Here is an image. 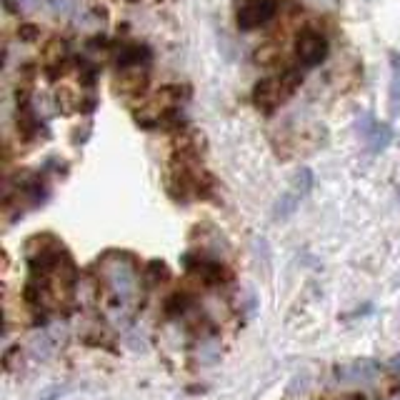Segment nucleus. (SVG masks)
Listing matches in <instances>:
<instances>
[{
	"mask_svg": "<svg viewBox=\"0 0 400 400\" xmlns=\"http://www.w3.org/2000/svg\"><path fill=\"white\" fill-rule=\"evenodd\" d=\"M328 38L323 33L312 31V28H306V31L298 33V40H295V58L303 68H315L320 62L328 58Z\"/></svg>",
	"mask_w": 400,
	"mask_h": 400,
	"instance_id": "nucleus-1",
	"label": "nucleus"
},
{
	"mask_svg": "<svg viewBox=\"0 0 400 400\" xmlns=\"http://www.w3.org/2000/svg\"><path fill=\"white\" fill-rule=\"evenodd\" d=\"M278 12V0H243V6L238 8L235 20L240 31H256L260 25L275 18Z\"/></svg>",
	"mask_w": 400,
	"mask_h": 400,
	"instance_id": "nucleus-2",
	"label": "nucleus"
},
{
	"mask_svg": "<svg viewBox=\"0 0 400 400\" xmlns=\"http://www.w3.org/2000/svg\"><path fill=\"white\" fill-rule=\"evenodd\" d=\"M288 98V90L283 85L281 75L278 78H262V81L256 83L253 88V100H256V106L262 108V110H273Z\"/></svg>",
	"mask_w": 400,
	"mask_h": 400,
	"instance_id": "nucleus-3",
	"label": "nucleus"
},
{
	"mask_svg": "<svg viewBox=\"0 0 400 400\" xmlns=\"http://www.w3.org/2000/svg\"><path fill=\"white\" fill-rule=\"evenodd\" d=\"M360 125H362V135H365V140H368V145H370V150H373V153H378V150L385 148V145L390 143V138H393L390 125L378 123V120L368 118V115L360 120Z\"/></svg>",
	"mask_w": 400,
	"mask_h": 400,
	"instance_id": "nucleus-4",
	"label": "nucleus"
},
{
	"mask_svg": "<svg viewBox=\"0 0 400 400\" xmlns=\"http://www.w3.org/2000/svg\"><path fill=\"white\" fill-rule=\"evenodd\" d=\"M150 58V50L140 43H128L118 50V65L120 68H133V65H140Z\"/></svg>",
	"mask_w": 400,
	"mask_h": 400,
	"instance_id": "nucleus-5",
	"label": "nucleus"
},
{
	"mask_svg": "<svg viewBox=\"0 0 400 400\" xmlns=\"http://www.w3.org/2000/svg\"><path fill=\"white\" fill-rule=\"evenodd\" d=\"M390 115H400V56L390 53Z\"/></svg>",
	"mask_w": 400,
	"mask_h": 400,
	"instance_id": "nucleus-6",
	"label": "nucleus"
},
{
	"mask_svg": "<svg viewBox=\"0 0 400 400\" xmlns=\"http://www.w3.org/2000/svg\"><path fill=\"white\" fill-rule=\"evenodd\" d=\"M312 183H315V178H312V173L308 168H300L298 175H295V183L293 188H290V195H295L298 200H303L308 193H310Z\"/></svg>",
	"mask_w": 400,
	"mask_h": 400,
	"instance_id": "nucleus-7",
	"label": "nucleus"
},
{
	"mask_svg": "<svg viewBox=\"0 0 400 400\" xmlns=\"http://www.w3.org/2000/svg\"><path fill=\"white\" fill-rule=\"evenodd\" d=\"M18 38L23 43H35V40H40V28H38L35 23H20Z\"/></svg>",
	"mask_w": 400,
	"mask_h": 400,
	"instance_id": "nucleus-8",
	"label": "nucleus"
}]
</instances>
